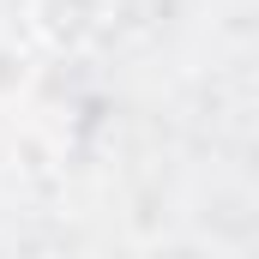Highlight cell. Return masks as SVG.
<instances>
[{
	"mask_svg": "<svg viewBox=\"0 0 259 259\" xmlns=\"http://www.w3.org/2000/svg\"><path fill=\"white\" fill-rule=\"evenodd\" d=\"M24 24L49 55H84L109 30V0H24Z\"/></svg>",
	"mask_w": 259,
	"mask_h": 259,
	"instance_id": "obj_1",
	"label": "cell"
},
{
	"mask_svg": "<svg viewBox=\"0 0 259 259\" xmlns=\"http://www.w3.org/2000/svg\"><path fill=\"white\" fill-rule=\"evenodd\" d=\"M30 78H36L30 49H24L18 36H0V109H12V103L30 91Z\"/></svg>",
	"mask_w": 259,
	"mask_h": 259,
	"instance_id": "obj_2",
	"label": "cell"
}]
</instances>
